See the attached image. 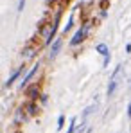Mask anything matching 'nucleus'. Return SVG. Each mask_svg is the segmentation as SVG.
Returning a JSON list of instances; mask_svg holds the SVG:
<instances>
[{
	"mask_svg": "<svg viewBox=\"0 0 131 133\" xmlns=\"http://www.w3.org/2000/svg\"><path fill=\"white\" fill-rule=\"evenodd\" d=\"M56 29H58V23H49V25H45L43 31H42V34H43V40L45 43H49L50 40H52V36H54V32H56Z\"/></svg>",
	"mask_w": 131,
	"mask_h": 133,
	"instance_id": "obj_2",
	"label": "nucleus"
},
{
	"mask_svg": "<svg viewBox=\"0 0 131 133\" xmlns=\"http://www.w3.org/2000/svg\"><path fill=\"white\" fill-rule=\"evenodd\" d=\"M120 77H122V66L119 65L117 68H115L113 76H111V81H109V87H108V94H109V95L113 94V90L117 88V85L120 83Z\"/></svg>",
	"mask_w": 131,
	"mask_h": 133,
	"instance_id": "obj_1",
	"label": "nucleus"
},
{
	"mask_svg": "<svg viewBox=\"0 0 131 133\" xmlns=\"http://www.w3.org/2000/svg\"><path fill=\"white\" fill-rule=\"evenodd\" d=\"M128 113H129V115H131V106H129V110H128Z\"/></svg>",
	"mask_w": 131,
	"mask_h": 133,
	"instance_id": "obj_12",
	"label": "nucleus"
},
{
	"mask_svg": "<svg viewBox=\"0 0 131 133\" xmlns=\"http://www.w3.org/2000/svg\"><path fill=\"white\" fill-rule=\"evenodd\" d=\"M25 56H27V58H31V56H32V50H31V49H27V50H25Z\"/></svg>",
	"mask_w": 131,
	"mask_h": 133,
	"instance_id": "obj_10",
	"label": "nucleus"
},
{
	"mask_svg": "<svg viewBox=\"0 0 131 133\" xmlns=\"http://www.w3.org/2000/svg\"><path fill=\"white\" fill-rule=\"evenodd\" d=\"M85 34H86V29H85V27H83V29H79V31L74 34V38H72V42H70V43H72V45L81 43V42L85 40Z\"/></svg>",
	"mask_w": 131,
	"mask_h": 133,
	"instance_id": "obj_3",
	"label": "nucleus"
},
{
	"mask_svg": "<svg viewBox=\"0 0 131 133\" xmlns=\"http://www.w3.org/2000/svg\"><path fill=\"white\" fill-rule=\"evenodd\" d=\"M59 47H61V40H58L56 43L52 45V50H50V58H54L58 52H59Z\"/></svg>",
	"mask_w": 131,
	"mask_h": 133,
	"instance_id": "obj_4",
	"label": "nucleus"
},
{
	"mask_svg": "<svg viewBox=\"0 0 131 133\" xmlns=\"http://www.w3.org/2000/svg\"><path fill=\"white\" fill-rule=\"evenodd\" d=\"M97 52L102 54V56H108V47H106L104 43H99L97 45Z\"/></svg>",
	"mask_w": 131,
	"mask_h": 133,
	"instance_id": "obj_5",
	"label": "nucleus"
},
{
	"mask_svg": "<svg viewBox=\"0 0 131 133\" xmlns=\"http://www.w3.org/2000/svg\"><path fill=\"white\" fill-rule=\"evenodd\" d=\"M27 110H29V113H34V111H36V106H34V104H29Z\"/></svg>",
	"mask_w": 131,
	"mask_h": 133,
	"instance_id": "obj_9",
	"label": "nucleus"
},
{
	"mask_svg": "<svg viewBox=\"0 0 131 133\" xmlns=\"http://www.w3.org/2000/svg\"><path fill=\"white\" fill-rule=\"evenodd\" d=\"M18 74H20V70H16V72H15V74H13V76L9 77V81L5 83V87H11V85H13V81H15L16 77H18Z\"/></svg>",
	"mask_w": 131,
	"mask_h": 133,
	"instance_id": "obj_7",
	"label": "nucleus"
},
{
	"mask_svg": "<svg viewBox=\"0 0 131 133\" xmlns=\"http://www.w3.org/2000/svg\"><path fill=\"white\" fill-rule=\"evenodd\" d=\"M27 94H29L31 97H36V94H38V87H31V88L27 90Z\"/></svg>",
	"mask_w": 131,
	"mask_h": 133,
	"instance_id": "obj_8",
	"label": "nucleus"
},
{
	"mask_svg": "<svg viewBox=\"0 0 131 133\" xmlns=\"http://www.w3.org/2000/svg\"><path fill=\"white\" fill-rule=\"evenodd\" d=\"M36 70H38V66H32V70H31V72H29V74L25 76V79H23V85H27V83L31 81V77L34 76V72H36ZM23 85H22V87H23Z\"/></svg>",
	"mask_w": 131,
	"mask_h": 133,
	"instance_id": "obj_6",
	"label": "nucleus"
},
{
	"mask_svg": "<svg viewBox=\"0 0 131 133\" xmlns=\"http://www.w3.org/2000/svg\"><path fill=\"white\" fill-rule=\"evenodd\" d=\"M63 121H65V119H63V117H59V121H58V122H59V124H58V128H61V126H63Z\"/></svg>",
	"mask_w": 131,
	"mask_h": 133,
	"instance_id": "obj_11",
	"label": "nucleus"
}]
</instances>
